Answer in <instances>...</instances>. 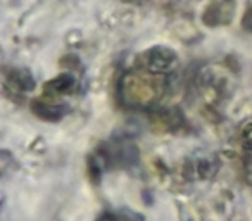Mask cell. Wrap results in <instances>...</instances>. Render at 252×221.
Instances as JSON below:
<instances>
[{"label": "cell", "instance_id": "9c48e42d", "mask_svg": "<svg viewBox=\"0 0 252 221\" xmlns=\"http://www.w3.org/2000/svg\"><path fill=\"white\" fill-rule=\"evenodd\" d=\"M242 140H244L245 149H249V151L252 152V123L244 128V131H242Z\"/></svg>", "mask_w": 252, "mask_h": 221}, {"label": "cell", "instance_id": "277c9868", "mask_svg": "<svg viewBox=\"0 0 252 221\" xmlns=\"http://www.w3.org/2000/svg\"><path fill=\"white\" fill-rule=\"evenodd\" d=\"M33 113L38 118L45 121H59L64 118V114L67 113V105H56V104H47V102L35 100L32 104Z\"/></svg>", "mask_w": 252, "mask_h": 221}, {"label": "cell", "instance_id": "30bf717a", "mask_svg": "<svg viewBox=\"0 0 252 221\" xmlns=\"http://www.w3.org/2000/svg\"><path fill=\"white\" fill-rule=\"evenodd\" d=\"M97 221H130V220H126V216L118 213H104Z\"/></svg>", "mask_w": 252, "mask_h": 221}, {"label": "cell", "instance_id": "3957f363", "mask_svg": "<svg viewBox=\"0 0 252 221\" xmlns=\"http://www.w3.org/2000/svg\"><path fill=\"white\" fill-rule=\"evenodd\" d=\"M235 9H237L235 0H214L204 12V23L213 28L228 25L233 18Z\"/></svg>", "mask_w": 252, "mask_h": 221}, {"label": "cell", "instance_id": "7a4b0ae2", "mask_svg": "<svg viewBox=\"0 0 252 221\" xmlns=\"http://www.w3.org/2000/svg\"><path fill=\"white\" fill-rule=\"evenodd\" d=\"M142 67L147 69L151 74H164V73H169V71L175 67L176 64V54L173 52L171 49L168 47H152L149 49L147 52L142 56V61H140Z\"/></svg>", "mask_w": 252, "mask_h": 221}, {"label": "cell", "instance_id": "8992f818", "mask_svg": "<svg viewBox=\"0 0 252 221\" xmlns=\"http://www.w3.org/2000/svg\"><path fill=\"white\" fill-rule=\"evenodd\" d=\"M74 87H76V83H74V78L71 74H59L57 78L47 83L45 92L50 95H66L73 92Z\"/></svg>", "mask_w": 252, "mask_h": 221}, {"label": "cell", "instance_id": "52a82bcc", "mask_svg": "<svg viewBox=\"0 0 252 221\" xmlns=\"http://www.w3.org/2000/svg\"><path fill=\"white\" fill-rule=\"evenodd\" d=\"M182 114L176 111V109H164L158 114V123L162 125L166 130H173V128L182 126Z\"/></svg>", "mask_w": 252, "mask_h": 221}, {"label": "cell", "instance_id": "8fae6325", "mask_svg": "<svg viewBox=\"0 0 252 221\" xmlns=\"http://www.w3.org/2000/svg\"><path fill=\"white\" fill-rule=\"evenodd\" d=\"M242 26H244V30H247V32H252V5L247 9V12L244 14V19H242Z\"/></svg>", "mask_w": 252, "mask_h": 221}, {"label": "cell", "instance_id": "ba28073f", "mask_svg": "<svg viewBox=\"0 0 252 221\" xmlns=\"http://www.w3.org/2000/svg\"><path fill=\"white\" fill-rule=\"evenodd\" d=\"M209 168L218 169L216 162H213L211 159H202V161L197 162V169H199V176H200V178H204V180H206V178H213L214 173L209 171Z\"/></svg>", "mask_w": 252, "mask_h": 221}, {"label": "cell", "instance_id": "5b68a950", "mask_svg": "<svg viewBox=\"0 0 252 221\" xmlns=\"http://www.w3.org/2000/svg\"><path fill=\"white\" fill-rule=\"evenodd\" d=\"M7 81L23 92H30L35 88V78L28 69H11L7 73Z\"/></svg>", "mask_w": 252, "mask_h": 221}, {"label": "cell", "instance_id": "6da1fadb", "mask_svg": "<svg viewBox=\"0 0 252 221\" xmlns=\"http://www.w3.org/2000/svg\"><path fill=\"white\" fill-rule=\"evenodd\" d=\"M161 88V81L149 80V78L135 73H128L123 78L121 97L125 104L133 105V107H145V105H151L156 98H159Z\"/></svg>", "mask_w": 252, "mask_h": 221}]
</instances>
